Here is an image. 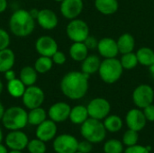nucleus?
Segmentation results:
<instances>
[{
  "label": "nucleus",
  "mask_w": 154,
  "mask_h": 153,
  "mask_svg": "<svg viewBox=\"0 0 154 153\" xmlns=\"http://www.w3.org/2000/svg\"><path fill=\"white\" fill-rule=\"evenodd\" d=\"M6 89L8 94L14 97V98H22L26 86L21 81L19 78H15L10 81H7Z\"/></svg>",
  "instance_id": "nucleus-26"
},
{
  "label": "nucleus",
  "mask_w": 154,
  "mask_h": 153,
  "mask_svg": "<svg viewBox=\"0 0 154 153\" xmlns=\"http://www.w3.org/2000/svg\"><path fill=\"white\" fill-rule=\"evenodd\" d=\"M125 123L128 129L140 132L145 127L147 119L143 114V111L137 107L133 108L127 112L125 115Z\"/></svg>",
  "instance_id": "nucleus-14"
},
{
  "label": "nucleus",
  "mask_w": 154,
  "mask_h": 153,
  "mask_svg": "<svg viewBox=\"0 0 154 153\" xmlns=\"http://www.w3.org/2000/svg\"><path fill=\"white\" fill-rule=\"evenodd\" d=\"M36 22L42 29L51 31L57 27L59 19L54 11L49 8H43L39 10Z\"/></svg>",
  "instance_id": "nucleus-18"
},
{
  "label": "nucleus",
  "mask_w": 154,
  "mask_h": 153,
  "mask_svg": "<svg viewBox=\"0 0 154 153\" xmlns=\"http://www.w3.org/2000/svg\"><path fill=\"white\" fill-rule=\"evenodd\" d=\"M57 132V124L51 119H46L41 124L36 126L35 134L36 138L42 140L44 142H48L56 137Z\"/></svg>",
  "instance_id": "nucleus-17"
},
{
  "label": "nucleus",
  "mask_w": 154,
  "mask_h": 153,
  "mask_svg": "<svg viewBox=\"0 0 154 153\" xmlns=\"http://www.w3.org/2000/svg\"><path fill=\"white\" fill-rule=\"evenodd\" d=\"M14 63L15 55L10 48L0 50V73L4 74L5 71L12 69Z\"/></svg>",
  "instance_id": "nucleus-23"
},
{
  "label": "nucleus",
  "mask_w": 154,
  "mask_h": 153,
  "mask_svg": "<svg viewBox=\"0 0 154 153\" xmlns=\"http://www.w3.org/2000/svg\"><path fill=\"white\" fill-rule=\"evenodd\" d=\"M62 94L70 100L83 98L89 87V76L82 71L72 70L63 76L60 84Z\"/></svg>",
  "instance_id": "nucleus-1"
},
{
  "label": "nucleus",
  "mask_w": 154,
  "mask_h": 153,
  "mask_svg": "<svg viewBox=\"0 0 154 153\" xmlns=\"http://www.w3.org/2000/svg\"><path fill=\"white\" fill-rule=\"evenodd\" d=\"M124 70L120 60L117 58H111L104 59L101 61L97 73L104 83L115 84L120 80Z\"/></svg>",
  "instance_id": "nucleus-4"
},
{
  "label": "nucleus",
  "mask_w": 154,
  "mask_h": 153,
  "mask_svg": "<svg viewBox=\"0 0 154 153\" xmlns=\"http://www.w3.org/2000/svg\"><path fill=\"white\" fill-rule=\"evenodd\" d=\"M120 62H121L124 69H126V70L134 69L139 64L136 53H134V51L128 52L125 54H122V57L120 59Z\"/></svg>",
  "instance_id": "nucleus-31"
},
{
  "label": "nucleus",
  "mask_w": 154,
  "mask_h": 153,
  "mask_svg": "<svg viewBox=\"0 0 154 153\" xmlns=\"http://www.w3.org/2000/svg\"><path fill=\"white\" fill-rule=\"evenodd\" d=\"M3 90H4V84H3V82L0 80V96H1V94L3 93Z\"/></svg>",
  "instance_id": "nucleus-48"
},
{
  "label": "nucleus",
  "mask_w": 154,
  "mask_h": 153,
  "mask_svg": "<svg viewBox=\"0 0 154 153\" xmlns=\"http://www.w3.org/2000/svg\"><path fill=\"white\" fill-rule=\"evenodd\" d=\"M47 115L48 114L42 106L31 109L28 112V124L38 126L47 119Z\"/></svg>",
  "instance_id": "nucleus-28"
},
{
  "label": "nucleus",
  "mask_w": 154,
  "mask_h": 153,
  "mask_svg": "<svg viewBox=\"0 0 154 153\" xmlns=\"http://www.w3.org/2000/svg\"><path fill=\"white\" fill-rule=\"evenodd\" d=\"M101 60L96 54H88V56L81 62V71L89 77L98 72Z\"/></svg>",
  "instance_id": "nucleus-19"
},
{
  "label": "nucleus",
  "mask_w": 154,
  "mask_h": 153,
  "mask_svg": "<svg viewBox=\"0 0 154 153\" xmlns=\"http://www.w3.org/2000/svg\"><path fill=\"white\" fill-rule=\"evenodd\" d=\"M83 42L86 44V46L88 47V50H97V44H98V40L95 36L89 34Z\"/></svg>",
  "instance_id": "nucleus-38"
},
{
  "label": "nucleus",
  "mask_w": 154,
  "mask_h": 153,
  "mask_svg": "<svg viewBox=\"0 0 154 153\" xmlns=\"http://www.w3.org/2000/svg\"><path fill=\"white\" fill-rule=\"evenodd\" d=\"M45 99L43 90L38 86L26 87V89L22 96V101L25 108L31 110L42 106Z\"/></svg>",
  "instance_id": "nucleus-8"
},
{
  "label": "nucleus",
  "mask_w": 154,
  "mask_h": 153,
  "mask_svg": "<svg viewBox=\"0 0 154 153\" xmlns=\"http://www.w3.org/2000/svg\"><path fill=\"white\" fill-rule=\"evenodd\" d=\"M7 5H8L7 0H0V14L4 13L6 10Z\"/></svg>",
  "instance_id": "nucleus-42"
},
{
  "label": "nucleus",
  "mask_w": 154,
  "mask_h": 153,
  "mask_svg": "<svg viewBox=\"0 0 154 153\" xmlns=\"http://www.w3.org/2000/svg\"><path fill=\"white\" fill-rule=\"evenodd\" d=\"M138 62L142 66L150 67L154 63V50L149 47H142L135 52Z\"/></svg>",
  "instance_id": "nucleus-27"
},
{
  "label": "nucleus",
  "mask_w": 154,
  "mask_h": 153,
  "mask_svg": "<svg viewBox=\"0 0 154 153\" xmlns=\"http://www.w3.org/2000/svg\"><path fill=\"white\" fill-rule=\"evenodd\" d=\"M99 55L104 59L116 58L119 54L117 42L111 37H104L98 41L97 48Z\"/></svg>",
  "instance_id": "nucleus-16"
},
{
  "label": "nucleus",
  "mask_w": 154,
  "mask_h": 153,
  "mask_svg": "<svg viewBox=\"0 0 154 153\" xmlns=\"http://www.w3.org/2000/svg\"><path fill=\"white\" fill-rule=\"evenodd\" d=\"M83 1H84V0H83Z\"/></svg>",
  "instance_id": "nucleus-53"
},
{
  "label": "nucleus",
  "mask_w": 154,
  "mask_h": 153,
  "mask_svg": "<svg viewBox=\"0 0 154 153\" xmlns=\"http://www.w3.org/2000/svg\"><path fill=\"white\" fill-rule=\"evenodd\" d=\"M9 30L16 37L24 38L32 33L35 28V19L25 9L14 11L9 18Z\"/></svg>",
  "instance_id": "nucleus-2"
},
{
  "label": "nucleus",
  "mask_w": 154,
  "mask_h": 153,
  "mask_svg": "<svg viewBox=\"0 0 154 153\" xmlns=\"http://www.w3.org/2000/svg\"><path fill=\"white\" fill-rule=\"evenodd\" d=\"M71 107L65 102H57L51 106L48 110V116L51 120L58 123H63L69 119Z\"/></svg>",
  "instance_id": "nucleus-15"
},
{
  "label": "nucleus",
  "mask_w": 154,
  "mask_h": 153,
  "mask_svg": "<svg viewBox=\"0 0 154 153\" xmlns=\"http://www.w3.org/2000/svg\"><path fill=\"white\" fill-rule=\"evenodd\" d=\"M133 102L136 107L143 109L154 101V88L148 84H141L133 91Z\"/></svg>",
  "instance_id": "nucleus-7"
},
{
  "label": "nucleus",
  "mask_w": 154,
  "mask_h": 153,
  "mask_svg": "<svg viewBox=\"0 0 154 153\" xmlns=\"http://www.w3.org/2000/svg\"><path fill=\"white\" fill-rule=\"evenodd\" d=\"M5 142L9 150L23 151L27 148L29 138L26 135V133H23L22 130H14L10 131L6 134Z\"/></svg>",
  "instance_id": "nucleus-11"
},
{
  "label": "nucleus",
  "mask_w": 154,
  "mask_h": 153,
  "mask_svg": "<svg viewBox=\"0 0 154 153\" xmlns=\"http://www.w3.org/2000/svg\"><path fill=\"white\" fill-rule=\"evenodd\" d=\"M29 12H30L31 15H32V16L35 19V21H36V17H37V15H38L39 10H37V9H35V8H32V9L29 10Z\"/></svg>",
  "instance_id": "nucleus-43"
},
{
  "label": "nucleus",
  "mask_w": 154,
  "mask_h": 153,
  "mask_svg": "<svg viewBox=\"0 0 154 153\" xmlns=\"http://www.w3.org/2000/svg\"><path fill=\"white\" fill-rule=\"evenodd\" d=\"M106 131L110 133H117L123 127V120L120 116L116 115H107L103 122Z\"/></svg>",
  "instance_id": "nucleus-29"
},
{
  "label": "nucleus",
  "mask_w": 154,
  "mask_h": 153,
  "mask_svg": "<svg viewBox=\"0 0 154 153\" xmlns=\"http://www.w3.org/2000/svg\"><path fill=\"white\" fill-rule=\"evenodd\" d=\"M35 1H42V0H35Z\"/></svg>",
  "instance_id": "nucleus-52"
},
{
  "label": "nucleus",
  "mask_w": 154,
  "mask_h": 153,
  "mask_svg": "<svg viewBox=\"0 0 154 153\" xmlns=\"http://www.w3.org/2000/svg\"><path fill=\"white\" fill-rule=\"evenodd\" d=\"M88 115L91 118L104 120L111 112V105L108 100L103 97H96L92 99L87 106Z\"/></svg>",
  "instance_id": "nucleus-9"
},
{
  "label": "nucleus",
  "mask_w": 154,
  "mask_h": 153,
  "mask_svg": "<svg viewBox=\"0 0 154 153\" xmlns=\"http://www.w3.org/2000/svg\"><path fill=\"white\" fill-rule=\"evenodd\" d=\"M66 34L73 42L84 41L90 34L89 26L84 20L79 18L69 20L66 27Z\"/></svg>",
  "instance_id": "nucleus-6"
},
{
  "label": "nucleus",
  "mask_w": 154,
  "mask_h": 153,
  "mask_svg": "<svg viewBox=\"0 0 154 153\" xmlns=\"http://www.w3.org/2000/svg\"><path fill=\"white\" fill-rule=\"evenodd\" d=\"M125 153H150V151L145 146L135 144V145L127 147L125 151Z\"/></svg>",
  "instance_id": "nucleus-37"
},
{
  "label": "nucleus",
  "mask_w": 154,
  "mask_h": 153,
  "mask_svg": "<svg viewBox=\"0 0 154 153\" xmlns=\"http://www.w3.org/2000/svg\"><path fill=\"white\" fill-rule=\"evenodd\" d=\"M3 139H4V134H3V131H2V129L0 127V143H2Z\"/></svg>",
  "instance_id": "nucleus-47"
},
{
  "label": "nucleus",
  "mask_w": 154,
  "mask_h": 153,
  "mask_svg": "<svg viewBox=\"0 0 154 153\" xmlns=\"http://www.w3.org/2000/svg\"><path fill=\"white\" fill-rule=\"evenodd\" d=\"M143 114L147 119V121L149 122H154V105L151 104L148 106L144 107L143 109Z\"/></svg>",
  "instance_id": "nucleus-40"
},
{
  "label": "nucleus",
  "mask_w": 154,
  "mask_h": 153,
  "mask_svg": "<svg viewBox=\"0 0 154 153\" xmlns=\"http://www.w3.org/2000/svg\"><path fill=\"white\" fill-rule=\"evenodd\" d=\"M139 132L128 129L123 135V139H122V142L124 145H125L126 147H130L133 145L137 144L138 141H139Z\"/></svg>",
  "instance_id": "nucleus-34"
},
{
  "label": "nucleus",
  "mask_w": 154,
  "mask_h": 153,
  "mask_svg": "<svg viewBox=\"0 0 154 153\" xmlns=\"http://www.w3.org/2000/svg\"><path fill=\"white\" fill-rule=\"evenodd\" d=\"M3 126L9 130H23L28 124V112L21 106H11L5 109L1 120Z\"/></svg>",
  "instance_id": "nucleus-3"
},
{
  "label": "nucleus",
  "mask_w": 154,
  "mask_h": 153,
  "mask_svg": "<svg viewBox=\"0 0 154 153\" xmlns=\"http://www.w3.org/2000/svg\"><path fill=\"white\" fill-rule=\"evenodd\" d=\"M75 153H82V152H79V151H76Z\"/></svg>",
  "instance_id": "nucleus-51"
},
{
  "label": "nucleus",
  "mask_w": 154,
  "mask_h": 153,
  "mask_svg": "<svg viewBox=\"0 0 154 153\" xmlns=\"http://www.w3.org/2000/svg\"><path fill=\"white\" fill-rule=\"evenodd\" d=\"M80 133L82 137L91 143L102 142L106 135V130L101 120L89 117L80 127Z\"/></svg>",
  "instance_id": "nucleus-5"
},
{
  "label": "nucleus",
  "mask_w": 154,
  "mask_h": 153,
  "mask_svg": "<svg viewBox=\"0 0 154 153\" xmlns=\"http://www.w3.org/2000/svg\"><path fill=\"white\" fill-rule=\"evenodd\" d=\"M83 8V0H63L60 3V11L64 18L72 20L78 18L81 14Z\"/></svg>",
  "instance_id": "nucleus-13"
},
{
  "label": "nucleus",
  "mask_w": 154,
  "mask_h": 153,
  "mask_svg": "<svg viewBox=\"0 0 154 153\" xmlns=\"http://www.w3.org/2000/svg\"><path fill=\"white\" fill-rule=\"evenodd\" d=\"M19 78L26 87L33 86L37 81L38 72L35 70L34 67L24 66L21 69L19 72Z\"/></svg>",
  "instance_id": "nucleus-25"
},
{
  "label": "nucleus",
  "mask_w": 154,
  "mask_h": 153,
  "mask_svg": "<svg viewBox=\"0 0 154 153\" xmlns=\"http://www.w3.org/2000/svg\"><path fill=\"white\" fill-rule=\"evenodd\" d=\"M116 42H117L119 53H121V54L132 52V51H134V50L135 48L134 37L129 32H125V33L121 34L118 37V39L116 40Z\"/></svg>",
  "instance_id": "nucleus-21"
},
{
  "label": "nucleus",
  "mask_w": 154,
  "mask_h": 153,
  "mask_svg": "<svg viewBox=\"0 0 154 153\" xmlns=\"http://www.w3.org/2000/svg\"><path fill=\"white\" fill-rule=\"evenodd\" d=\"M54 1H55V2H58V3H61L63 0H54Z\"/></svg>",
  "instance_id": "nucleus-50"
},
{
  "label": "nucleus",
  "mask_w": 154,
  "mask_h": 153,
  "mask_svg": "<svg viewBox=\"0 0 154 153\" xmlns=\"http://www.w3.org/2000/svg\"><path fill=\"white\" fill-rule=\"evenodd\" d=\"M95 8L104 15H111L116 14L119 8L118 0H95Z\"/></svg>",
  "instance_id": "nucleus-20"
},
{
  "label": "nucleus",
  "mask_w": 154,
  "mask_h": 153,
  "mask_svg": "<svg viewBox=\"0 0 154 153\" xmlns=\"http://www.w3.org/2000/svg\"><path fill=\"white\" fill-rule=\"evenodd\" d=\"M51 60H52L53 63L56 64V65H63L66 62V60H67V57H66L64 52H62V51L58 50L51 56Z\"/></svg>",
  "instance_id": "nucleus-36"
},
{
  "label": "nucleus",
  "mask_w": 154,
  "mask_h": 153,
  "mask_svg": "<svg viewBox=\"0 0 154 153\" xmlns=\"http://www.w3.org/2000/svg\"><path fill=\"white\" fill-rule=\"evenodd\" d=\"M88 118H89V115H88L87 106L79 105V106H75L74 107H71L69 119L70 120L72 124L81 125Z\"/></svg>",
  "instance_id": "nucleus-24"
},
{
  "label": "nucleus",
  "mask_w": 154,
  "mask_h": 153,
  "mask_svg": "<svg viewBox=\"0 0 154 153\" xmlns=\"http://www.w3.org/2000/svg\"><path fill=\"white\" fill-rule=\"evenodd\" d=\"M88 49L83 41L73 42L69 47V53L70 58L77 62H82L88 56Z\"/></svg>",
  "instance_id": "nucleus-22"
},
{
  "label": "nucleus",
  "mask_w": 154,
  "mask_h": 153,
  "mask_svg": "<svg viewBox=\"0 0 154 153\" xmlns=\"http://www.w3.org/2000/svg\"><path fill=\"white\" fill-rule=\"evenodd\" d=\"M5 106H4V105L0 102V121H1L2 118H3V115H4V114H5Z\"/></svg>",
  "instance_id": "nucleus-45"
},
{
  "label": "nucleus",
  "mask_w": 154,
  "mask_h": 153,
  "mask_svg": "<svg viewBox=\"0 0 154 153\" xmlns=\"http://www.w3.org/2000/svg\"><path fill=\"white\" fill-rule=\"evenodd\" d=\"M124 144L122 142L116 139H111L106 142L104 144V152L105 153H123Z\"/></svg>",
  "instance_id": "nucleus-32"
},
{
  "label": "nucleus",
  "mask_w": 154,
  "mask_h": 153,
  "mask_svg": "<svg viewBox=\"0 0 154 153\" xmlns=\"http://www.w3.org/2000/svg\"><path fill=\"white\" fill-rule=\"evenodd\" d=\"M149 71H150V74H151L152 78L154 79V63L152 66L149 67Z\"/></svg>",
  "instance_id": "nucleus-46"
},
{
  "label": "nucleus",
  "mask_w": 154,
  "mask_h": 153,
  "mask_svg": "<svg viewBox=\"0 0 154 153\" xmlns=\"http://www.w3.org/2000/svg\"><path fill=\"white\" fill-rule=\"evenodd\" d=\"M79 141L69 133H62L53 139L52 147L56 153H75L78 151Z\"/></svg>",
  "instance_id": "nucleus-10"
},
{
  "label": "nucleus",
  "mask_w": 154,
  "mask_h": 153,
  "mask_svg": "<svg viewBox=\"0 0 154 153\" xmlns=\"http://www.w3.org/2000/svg\"><path fill=\"white\" fill-rule=\"evenodd\" d=\"M0 153H9L8 148L6 147V145L0 143Z\"/></svg>",
  "instance_id": "nucleus-44"
},
{
  "label": "nucleus",
  "mask_w": 154,
  "mask_h": 153,
  "mask_svg": "<svg viewBox=\"0 0 154 153\" xmlns=\"http://www.w3.org/2000/svg\"><path fill=\"white\" fill-rule=\"evenodd\" d=\"M53 61L51 57L40 56L34 62V69L38 74H45L49 72L53 67Z\"/></svg>",
  "instance_id": "nucleus-30"
},
{
  "label": "nucleus",
  "mask_w": 154,
  "mask_h": 153,
  "mask_svg": "<svg viewBox=\"0 0 154 153\" xmlns=\"http://www.w3.org/2000/svg\"><path fill=\"white\" fill-rule=\"evenodd\" d=\"M4 78L6 81H10V80L16 78V74H15L14 70H13V69H9L4 73Z\"/></svg>",
  "instance_id": "nucleus-41"
},
{
  "label": "nucleus",
  "mask_w": 154,
  "mask_h": 153,
  "mask_svg": "<svg viewBox=\"0 0 154 153\" xmlns=\"http://www.w3.org/2000/svg\"><path fill=\"white\" fill-rule=\"evenodd\" d=\"M11 42L9 33L3 28H0V50L9 48Z\"/></svg>",
  "instance_id": "nucleus-35"
},
{
  "label": "nucleus",
  "mask_w": 154,
  "mask_h": 153,
  "mask_svg": "<svg viewBox=\"0 0 154 153\" xmlns=\"http://www.w3.org/2000/svg\"><path fill=\"white\" fill-rule=\"evenodd\" d=\"M9 153H23L22 151H14V150H10Z\"/></svg>",
  "instance_id": "nucleus-49"
},
{
  "label": "nucleus",
  "mask_w": 154,
  "mask_h": 153,
  "mask_svg": "<svg viewBox=\"0 0 154 153\" xmlns=\"http://www.w3.org/2000/svg\"><path fill=\"white\" fill-rule=\"evenodd\" d=\"M92 151V143L89 142L87 140H84L82 142H79L78 145V151L82 153H89Z\"/></svg>",
  "instance_id": "nucleus-39"
},
{
  "label": "nucleus",
  "mask_w": 154,
  "mask_h": 153,
  "mask_svg": "<svg viewBox=\"0 0 154 153\" xmlns=\"http://www.w3.org/2000/svg\"><path fill=\"white\" fill-rule=\"evenodd\" d=\"M35 50L40 56L51 58V56L59 50V47L54 38L49 35H42L36 40Z\"/></svg>",
  "instance_id": "nucleus-12"
},
{
  "label": "nucleus",
  "mask_w": 154,
  "mask_h": 153,
  "mask_svg": "<svg viewBox=\"0 0 154 153\" xmlns=\"http://www.w3.org/2000/svg\"><path fill=\"white\" fill-rule=\"evenodd\" d=\"M26 149L28 150L29 153H45L47 147L44 142L38 138H35L29 141Z\"/></svg>",
  "instance_id": "nucleus-33"
}]
</instances>
